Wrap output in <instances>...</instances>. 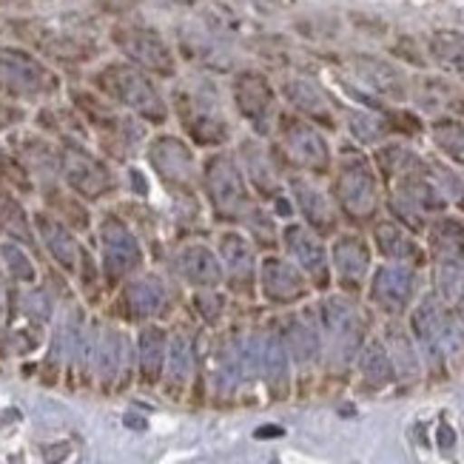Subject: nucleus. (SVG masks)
I'll use <instances>...</instances> for the list:
<instances>
[{
	"label": "nucleus",
	"instance_id": "nucleus-1",
	"mask_svg": "<svg viewBox=\"0 0 464 464\" xmlns=\"http://www.w3.org/2000/svg\"><path fill=\"white\" fill-rule=\"evenodd\" d=\"M94 83L109 100L134 111L140 120H146V123L163 126L169 120V106L163 94L154 86L149 72L137 69L134 63H109L97 72Z\"/></svg>",
	"mask_w": 464,
	"mask_h": 464
},
{
	"label": "nucleus",
	"instance_id": "nucleus-2",
	"mask_svg": "<svg viewBox=\"0 0 464 464\" xmlns=\"http://www.w3.org/2000/svg\"><path fill=\"white\" fill-rule=\"evenodd\" d=\"M174 109L186 134L197 146L219 149L223 143H228V120L223 109H219V97L214 86L206 83V80H191V83L179 86L174 97Z\"/></svg>",
	"mask_w": 464,
	"mask_h": 464
},
{
	"label": "nucleus",
	"instance_id": "nucleus-3",
	"mask_svg": "<svg viewBox=\"0 0 464 464\" xmlns=\"http://www.w3.org/2000/svg\"><path fill=\"white\" fill-rule=\"evenodd\" d=\"M203 186L214 214L226 223H242L251 208L248 183L239 163L228 151H217L206 160Z\"/></svg>",
	"mask_w": 464,
	"mask_h": 464
},
{
	"label": "nucleus",
	"instance_id": "nucleus-4",
	"mask_svg": "<svg viewBox=\"0 0 464 464\" xmlns=\"http://www.w3.org/2000/svg\"><path fill=\"white\" fill-rule=\"evenodd\" d=\"M336 203L356 223L373 219L379 208V183L371 163L359 151H345L336 174Z\"/></svg>",
	"mask_w": 464,
	"mask_h": 464
},
{
	"label": "nucleus",
	"instance_id": "nucleus-5",
	"mask_svg": "<svg viewBox=\"0 0 464 464\" xmlns=\"http://www.w3.org/2000/svg\"><path fill=\"white\" fill-rule=\"evenodd\" d=\"M60 89V77L26 49L0 46V94L9 97H49Z\"/></svg>",
	"mask_w": 464,
	"mask_h": 464
},
{
	"label": "nucleus",
	"instance_id": "nucleus-6",
	"mask_svg": "<svg viewBox=\"0 0 464 464\" xmlns=\"http://www.w3.org/2000/svg\"><path fill=\"white\" fill-rule=\"evenodd\" d=\"M114 46L129 57V63L157 77L177 74V54L169 46V40L151 26L143 24H120L111 32Z\"/></svg>",
	"mask_w": 464,
	"mask_h": 464
},
{
	"label": "nucleus",
	"instance_id": "nucleus-7",
	"mask_svg": "<svg viewBox=\"0 0 464 464\" xmlns=\"http://www.w3.org/2000/svg\"><path fill=\"white\" fill-rule=\"evenodd\" d=\"M60 171H63L66 186L83 199H100L114 191V174L109 166L77 143L60 149Z\"/></svg>",
	"mask_w": 464,
	"mask_h": 464
},
{
	"label": "nucleus",
	"instance_id": "nucleus-8",
	"mask_svg": "<svg viewBox=\"0 0 464 464\" xmlns=\"http://www.w3.org/2000/svg\"><path fill=\"white\" fill-rule=\"evenodd\" d=\"M149 163L174 191H191L197 186V160L186 140L174 134L154 137L149 143Z\"/></svg>",
	"mask_w": 464,
	"mask_h": 464
},
{
	"label": "nucleus",
	"instance_id": "nucleus-9",
	"mask_svg": "<svg viewBox=\"0 0 464 464\" xmlns=\"http://www.w3.org/2000/svg\"><path fill=\"white\" fill-rule=\"evenodd\" d=\"M234 103L237 111L251 123L256 134H271L276 120V94L266 74L239 72L234 77Z\"/></svg>",
	"mask_w": 464,
	"mask_h": 464
},
{
	"label": "nucleus",
	"instance_id": "nucleus-10",
	"mask_svg": "<svg viewBox=\"0 0 464 464\" xmlns=\"http://www.w3.org/2000/svg\"><path fill=\"white\" fill-rule=\"evenodd\" d=\"M100 248H103V268L111 279H120L143 266V248L131 228L117 217H103L100 223Z\"/></svg>",
	"mask_w": 464,
	"mask_h": 464
},
{
	"label": "nucleus",
	"instance_id": "nucleus-11",
	"mask_svg": "<svg viewBox=\"0 0 464 464\" xmlns=\"http://www.w3.org/2000/svg\"><path fill=\"white\" fill-rule=\"evenodd\" d=\"M282 151L296 169H305L314 174L328 171L331 149L314 126L302 120H282Z\"/></svg>",
	"mask_w": 464,
	"mask_h": 464
},
{
	"label": "nucleus",
	"instance_id": "nucleus-12",
	"mask_svg": "<svg viewBox=\"0 0 464 464\" xmlns=\"http://www.w3.org/2000/svg\"><path fill=\"white\" fill-rule=\"evenodd\" d=\"M282 242H285L288 254L296 259V266L314 276L316 285H328V251L311 226H299V223L285 226Z\"/></svg>",
	"mask_w": 464,
	"mask_h": 464
},
{
	"label": "nucleus",
	"instance_id": "nucleus-13",
	"mask_svg": "<svg viewBox=\"0 0 464 464\" xmlns=\"http://www.w3.org/2000/svg\"><path fill=\"white\" fill-rule=\"evenodd\" d=\"M322 328L331 336L334 345L342 351V353H353L356 345H359V336H362V322H359V314L351 302L345 299H325V305H322Z\"/></svg>",
	"mask_w": 464,
	"mask_h": 464
},
{
	"label": "nucleus",
	"instance_id": "nucleus-14",
	"mask_svg": "<svg viewBox=\"0 0 464 464\" xmlns=\"http://www.w3.org/2000/svg\"><path fill=\"white\" fill-rule=\"evenodd\" d=\"M259 282L262 291H266L268 299L274 302H294L305 294V279L296 271V266H291L288 259L282 256H266L259 268Z\"/></svg>",
	"mask_w": 464,
	"mask_h": 464
},
{
	"label": "nucleus",
	"instance_id": "nucleus-15",
	"mask_svg": "<svg viewBox=\"0 0 464 464\" xmlns=\"http://www.w3.org/2000/svg\"><path fill=\"white\" fill-rule=\"evenodd\" d=\"M413 294V271L405 266H382L373 274V299L391 314L405 311Z\"/></svg>",
	"mask_w": 464,
	"mask_h": 464
},
{
	"label": "nucleus",
	"instance_id": "nucleus-16",
	"mask_svg": "<svg viewBox=\"0 0 464 464\" xmlns=\"http://www.w3.org/2000/svg\"><path fill=\"white\" fill-rule=\"evenodd\" d=\"M34 228H37L40 239H44L46 251L54 256L57 266H63L66 271H74L77 259H80V246H77L74 234L69 231V226L63 223V219L54 217V214H37Z\"/></svg>",
	"mask_w": 464,
	"mask_h": 464
},
{
	"label": "nucleus",
	"instance_id": "nucleus-17",
	"mask_svg": "<svg viewBox=\"0 0 464 464\" xmlns=\"http://www.w3.org/2000/svg\"><path fill=\"white\" fill-rule=\"evenodd\" d=\"M353 72L356 77L365 83L371 92L382 94V97H391V100H401L408 94V83H405V74H401L393 63L388 60H379V57H356L353 60Z\"/></svg>",
	"mask_w": 464,
	"mask_h": 464
},
{
	"label": "nucleus",
	"instance_id": "nucleus-18",
	"mask_svg": "<svg viewBox=\"0 0 464 464\" xmlns=\"http://www.w3.org/2000/svg\"><path fill=\"white\" fill-rule=\"evenodd\" d=\"M239 157H242V174L251 179V186L268 199H276L279 197V177H276V169L271 163V154L268 149L256 143V140H242L239 146Z\"/></svg>",
	"mask_w": 464,
	"mask_h": 464
},
{
	"label": "nucleus",
	"instance_id": "nucleus-19",
	"mask_svg": "<svg viewBox=\"0 0 464 464\" xmlns=\"http://www.w3.org/2000/svg\"><path fill=\"white\" fill-rule=\"evenodd\" d=\"M177 271L183 274L191 285L214 288L217 282L223 279V262H219V256L211 248L191 242V246H186L177 254Z\"/></svg>",
	"mask_w": 464,
	"mask_h": 464
},
{
	"label": "nucleus",
	"instance_id": "nucleus-20",
	"mask_svg": "<svg viewBox=\"0 0 464 464\" xmlns=\"http://www.w3.org/2000/svg\"><path fill=\"white\" fill-rule=\"evenodd\" d=\"M282 92H285L288 103L308 114L311 120H316V123L322 126H334V109H331V100L325 97V92H322L314 80H305V77H291L285 80V86H282Z\"/></svg>",
	"mask_w": 464,
	"mask_h": 464
},
{
	"label": "nucleus",
	"instance_id": "nucleus-21",
	"mask_svg": "<svg viewBox=\"0 0 464 464\" xmlns=\"http://www.w3.org/2000/svg\"><path fill=\"white\" fill-rule=\"evenodd\" d=\"M291 194L296 199V208L299 214L308 219V226L316 231H331L336 228V219H334V208L328 203V197L322 194L311 179L305 177H294L291 179Z\"/></svg>",
	"mask_w": 464,
	"mask_h": 464
},
{
	"label": "nucleus",
	"instance_id": "nucleus-22",
	"mask_svg": "<svg viewBox=\"0 0 464 464\" xmlns=\"http://www.w3.org/2000/svg\"><path fill=\"white\" fill-rule=\"evenodd\" d=\"M219 262H223V271H228V276L237 282H246L254 276V248L248 237H242L239 231H223L219 234Z\"/></svg>",
	"mask_w": 464,
	"mask_h": 464
},
{
	"label": "nucleus",
	"instance_id": "nucleus-23",
	"mask_svg": "<svg viewBox=\"0 0 464 464\" xmlns=\"http://www.w3.org/2000/svg\"><path fill=\"white\" fill-rule=\"evenodd\" d=\"M334 266L345 282H359L368 274V266H371V254H368L365 239L353 237V234L339 237L334 242Z\"/></svg>",
	"mask_w": 464,
	"mask_h": 464
},
{
	"label": "nucleus",
	"instance_id": "nucleus-24",
	"mask_svg": "<svg viewBox=\"0 0 464 464\" xmlns=\"http://www.w3.org/2000/svg\"><path fill=\"white\" fill-rule=\"evenodd\" d=\"M24 32L37 49H44L46 54L57 57V60H86L92 54V49L80 37L54 32V29H46V26H34V24L26 26Z\"/></svg>",
	"mask_w": 464,
	"mask_h": 464
},
{
	"label": "nucleus",
	"instance_id": "nucleus-25",
	"mask_svg": "<svg viewBox=\"0 0 464 464\" xmlns=\"http://www.w3.org/2000/svg\"><path fill=\"white\" fill-rule=\"evenodd\" d=\"M430 248L441 262L464 259V226L453 217H441L430 228Z\"/></svg>",
	"mask_w": 464,
	"mask_h": 464
},
{
	"label": "nucleus",
	"instance_id": "nucleus-26",
	"mask_svg": "<svg viewBox=\"0 0 464 464\" xmlns=\"http://www.w3.org/2000/svg\"><path fill=\"white\" fill-rule=\"evenodd\" d=\"M376 163L382 169V174H385L388 179H393V183H401V179H408L413 174H421L425 171V160H419L413 154V149L408 146H385L376 151Z\"/></svg>",
	"mask_w": 464,
	"mask_h": 464
},
{
	"label": "nucleus",
	"instance_id": "nucleus-27",
	"mask_svg": "<svg viewBox=\"0 0 464 464\" xmlns=\"http://www.w3.org/2000/svg\"><path fill=\"white\" fill-rule=\"evenodd\" d=\"M373 239H376V248L385 254L388 259L408 262V259H413L419 254L413 237L405 228H401V226L391 223V219H385V223H376Z\"/></svg>",
	"mask_w": 464,
	"mask_h": 464
},
{
	"label": "nucleus",
	"instance_id": "nucleus-28",
	"mask_svg": "<svg viewBox=\"0 0 464 464\" xmlns=\"http://www.w3.org/2000/svg\"><path fill=\"white\" fill-rule=\"evenodd\" d=\"M428 49H430V57L445 72H456V74L464 72V34L461 32H450V29L433 32L428 40Z\"/></svg>",
	"mask_w": 464,
	"mask_h": 464
},
{
	"label": "nucleus",
	"instance_id": "nucleus-29",
	"mask_svg": "<svg viewBox=\"0 0 464 464\" xmlns=\"http://www.w3.org/2000/svg\"><path fill=\"white\" fill-rule=\"evenodd\" d=\"M126 299H129V305L137 316H151V314H160V308H163L166 291L157 279L146 276V279L131 282L129 291H126Z\"/></svg>",
	"mask_w": 464,
	"mask_h": 464
},
{
	"label": "nucleus",
	"instance_id": "nucleus-30",
	"mask_svg": "<svg viewBox=\"0 0 464 464\" xmlns=\"http://www.w3.org/2000/svg\"><path fill=\"white\" fill-rule=\"evenodd\" d=\"M163 356H166V334L160 328H146L140 336V365H143L146 382H154L163 371Z\"/></svg>",
	"mask_w": 464,
	"mask_h": 464
},
{
	"label": "nucleus",
	"instance_id": "nucleus-31",
	"mask_svg": "<svg viewBox=\"0 0 464 464\" xmlns=\"http://www.w3.org/2000/svg\"><path fill=\"white\" fill-rule=\"evenodd\" d=\"M359 368H362V376L373 382V385H385V382L393 379V362L382 342H371V345L362 351Z\"/></svg>",
	"mask_w": 464,
	"mask_h": 464
},
{
	"label": "nucleus",
	"instance_id": "nucleus-32",
	"mask_svg": "<svg viewBox=\"0 0 464 464\" xmlns=\"http://www.w3.org/2000/svg\"><path fill=\"white\" fill-rule=\"evenodd\" d=\"M430 134H433V143L445 151L453 163L464 166V123H459V120H436Z\"/></svg>",
	"mask_w": 464,
	"mask_h": 464
},
{
	"label": "nucleus",
	"instance_id": "nucleus-33",
	"mask_svg": "<svg viewBox=\"0 0 464 464\" xmlns=\"http://www.w3.org/2000/svg\"><path fill=\"white\" fill-rule=\"evenodd\" d=\"M348 126H351V134L359 140V143L365 146H373L379 140H385L388 131H391V123L385 117H379L373 111H353L348 117Z\"/></svg>",
	"mask_w": 464,
	"mask_h": 464
},
{
	"label": "nucleus",
	"instance_id": "nucleus-34",
	"mask_svg": "<svg viewBox=\"0 0 464 464\" xmlns=\"http://www.w3.org/2000/svg\"><path fill=\"white\" fill-rule=\"evenodd\" d=\"M288 348H291V353L299 365H308V362H314L319 353V336L311 325H305V322H291Z\"/></svg>",
	"mask_w": 464,
	"mask_h": 464
},
{
	"label": "nucleus",
	"instance_id": "nucleus-35",
	"mask_svg": "<svg viewBox=\"0 0 464 464\" xmlns=\"http://www.w3.org/2000/svg\"><path fill=\"white\" fill-rule=\"evenodd\" d=\"M0 259H4L6 271L20 279V282H32L34 279V262L29 254L17 246V242H0Z\"/></svg>",
	"mask_w": 464,
	"mask_h": 464
},
{
	"label": "nucleus",
	"instance_id": "nucleus-36",
	"mask_svg": "<svg viewBox=\"0 0 464 464\" xmlns=\"http://www.w3.org/2000/svg\"><path fill=\"white\" fill-rule=\"evenodd\" d=\"M206 26L214 37H231L239 32L242 20L239 14L228 6V4H211L206 9Z\"/></svg>",
	"mask_w": 464,
	"mask_h": 464
},
{
	"label": "nucleus",
	"instance_id": "nucleus-37",
	"mask_svg": "<svg viewBox=\"0 0 464 464\" xmlns=\"http://www.w3.org/2000/svg\"><path fill=\"white\" fill-rule=\"evenodd\" d=\"M262 368H266V376L271 385L285 382L288 356H285V345H282L279 339H266V345H262Z\"/></svg>",
	"mask_w": 464,
	"mask_h": 464
},
{
	"label": "nucleus",
	"instance_id": "nucleus-38",
	"mask_svg": "<svg viewBox=\"0 0 464 464\" xmlns=\"http://www.w3.org/2000/svg\"><path fill=\"white\" fill-rule=\"evenodd\" d=\"M0 226H4L9 234L20 237V239H29L32 231H29V219H26V211L20 208L14 199L4 197L0 199Z\"/></svg>",
	"mask_w": 464,
	"mask_h": 464
},
{
	"label": "nucleus",
	"instance_id": "nucleus-39",
	"mask_svg": "<svg viewBox=\"0 0 464 464\" xmlns=\"http://www.w3.org/2000/svg\"><path fill=\"white\" fill-rule=\"evenodd\" d=\"M430 171H433V183H436V188L441 191V197L445 199H450V203H456L461 211H464V186H461V179L450 171V169H445V166H439V163H433L430 166Z\"/></svg>",
	"mask_w": 464,
	"mask_h": 464
},
{
	"label": "nucleus",
	"instance_id": "nucleus-40",
	"mask_svg": "<svg viewBox=\"0 0 464 464\" xmlns=\"http://www.w3.org/2000/svg\"><path fill=\"white\" fill-rule=\"evenodd\" d=\"M391 348H393V356H396L391 362H393V365H399V373L405 379H413L419 373V362H416L411 342L401 336V331H391Z\"/></svg>",
	"mask_w": 464,
	"mask_h": 464
},
{
	"label": "nucleus",
	"instance_id": "nucleus-41",
	"mask_svg": "<svg viewBox=\"0 0 464 464\" xmlns=\"http://www.w3.org/2000/svg\"><path fill=\"white\" fill-rule=\"evenodd\" d=\"M52 203L57 206V211H60V219H66V223H72L74 228H86L89 226V214H86V208L77 203L74 197H66V194H52Z\"/></svg>",
	"mask_w": 464,
	"mask_h": 464
},
{
	"label": "nucleus",
	"instance_id": "nucleus-42",
	"mask_svg": "<svg viewBox=\"0 0 464 464\" xmlns=\"http://www.w3.org/2000/svg\"><path fill=\"white\" fill-rule=\"evenodd\" d=\"M391 211L396 214V219H401V223L411 226L413 231L425 228V214H421L413 203H408V199L401 197V194H393L391 197Z\"/></svg>",
	"mask_w": 464,
	"mask_h": 464
},
{
	"label": "nucleus",
	"instance_id": "nucleus-43",
	"mask_svg": "<svg viewBox=\"0 0 464 464\" xmlns=\"http://www.w3.org/2000/svg\"><path fill=\"white\" fill-rule=\"evenodd\" d=\"M186 368H188V342L177 339L174 351H171V376L177 382H183L186 379Z\"/></svg>",
	"mask_w": 464,
	"mask_h": 464
},
{
	"label": "nucleus",
	"instance_id": "nucleus-44",
	"mask_svg": "<svg viewBox=\"0 0 464 464\" xmlns=\"http://www.w3.org/2000/svg\"><path fill=\"white\" fill-rule=\"evenodd\" d=\"M24 120V111H20L17 106H9V103H0V131L12 129L14 123H20Z\"/></svg>",
	"mask_w": 464,
	"mask_h": 464
},
{
	"label": "nucleus",
	"instance_id": "nucleus-45",
	"mask_svg": "<svg viewBox=\"0 0 464 464\" xmlns=\"http://www.w3.org/2000/svg\"><path fill=\"white\" fill-rule=\"evenodd\" d=\"M251 4L262 12H279V9H288L294 0H251Z\"/></svg>",
	"mask_w": 464,
	"mask_h": 464
},
{
	"label": "nucleus",
	"instance_id": "nucleus-46",
	"mask_svg": "<svg viewBox=\"0 0 464 464\" xmlns=\"http://www.w3.org/2000/svg\"><path fill=\"white\" fill-rule=\"evenodd\" d=\"M439 445L441 448H450L453 445V430L448 425H441V430H439Z\"/></svg>",
	"mask_w": 464,
	"mask_h": 464
},
{
	"label": "nucleus",
	"instance_id": "nucleus-47",
	"mask_svg": "<svg viewBox=\"0 0 464 464\" xmlns=\"http://www.w3.org/2000/svg\"><path fill=\"white\" fill-rule=\"evenodd\" d=\"M276 436H282V428L268 425V428H259L256 430V439H276Z\"/></svg>",
	"mask_w": 464,
	"mask_h": 464
},
{
	"label": "nucleus",
	"instance_id": "nucleus-48",
	"mask_svg": "<svg viewBox=\"0 0 464 464\" xmlns=\"http://www.w3.org/2000/svg\"><path fill=\"white\" fill-rule=\"evenodd\" d=\"M163 4H169V6H194L197 0H163Z\"/></svg>",
	"mask_w": 464,
	"mask_h": 464
},
{
	"label": "nucleus",
	"instance_id": "nucleus-49",
	"mask_svg": "<svg viewBox=\"0 0 464 464\" xmlns=\"http://www.w3.org/2000/svg\"><path fill=\"white\" fill-rule=\"evenodd\" d=\"M459 322H461V328H464V296L459 299Z\"/></svg>",
	"mask_w": 464,
	"mask_h": 464
}]
</instances>
